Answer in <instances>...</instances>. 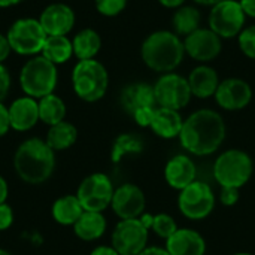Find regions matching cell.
Wrapping results in <instances>:
<instances>
[{
    "instance_id": "1",
    "label": "cell",
    "mask_w": 255,
    "mask_h": 255,
    "mask_svg": "<svg viewBox=\"0 0 255 255\" xmlns=\"http://www.w3.org/2000/svg\"><path fill=\"white\" fill-rule=\"evenodd\" d=\"M226 137L223 117L212 109H200L191 114L182 126L181 145L194 155H209L215 152Z\"/></svg>"
},
{
    "instance_id": "2",
    "label": "cell",
    "mask_w": 255,
    "mask_h": 255,
    "mask_svg": "<svg viewBox=\"0 0 255 255\" xmlns=\"http://www.w3.org/2000/svg\"><path fill=\"white\" fill-rule=\"evenodd\" d=\"M16 175L27 184L39 185L48 181L55 169V152L46 140L31 137L24 140L13 157Z\"/></svg>"
},
{
    "instance_id": "3",
    "label": "cell",
    "mask_w": 255,
    "mask_h": 255,
    "mask_svg": "<svg viewBox=\"0 0 255 255\" xmlns=\"http://www.w3.org/2000/svg\"><path fill=\"white\" fill-rule=\"evenodd\" d=\"M140 55L151 70L161 75L173 72L184 60V40L169 30L154 31L143 40Z\"/></svg>"
},
{
    "instance_id": "4",
    "label": "cell",
    "mask_w": 255,
    "mask_h": 255,
    "mask_svg": "<svg viewBox=\"0 0 255 255\" xmlns=\"http://www.w3.org/2000/svg\"><path fill=\"white\" fill-rule=\"evenodd\" d=\"M58 82V70L54 63L43 55L28 58L19 72V85L25 96L36 100L52 94Z\"/></svg>"
},
{
    "instance_id": "5",
    "label": "cell",
    "mask_w": 255,
    "mask_h": 255,
    "mask_svg": "<svg viewBox=\"0 0 255 255\" xmlns=\"http://www.w3.org/2000/svg\"><path fill=\"white\" fill-rule=\"evenodd\" d=\"M72 87L75 94L84 102L100 100L109 87L106 67L96 58L79 60L72 70Z\"/></svg>"
},
{
    "instance_id": "6",
    "label": "cell",
    "mask_w": 255,
    "mask_h": 255,
    "mask_svg": "<svg viewBox=\"0 0 255 255\" xmlns=\"http://www.w3.org/2000/svg\"><path fill=\"white\" fill-rule=\"evenodd\" d=\"M253 160L241 149L223 152L214 164V176L221 187L242 188L253 176Z\"/></svg>"
},
{
    "instance_id": "7",
    "label": "cell",
    "mask_w": 255,
    "mask_h": 255,
    "mask_svg": "<svg viewBox=\"0 0 255 255\" xmlns=\"http://www.w3.org/2000/svg\"><path fill=\"white\" fill-rule=\"evenodd\" d=\"M6 36L10 49L19 55H27V57L39 55L48 37L40 21L30 16L16 19L9 27Z\"/></svg>"
},
{
    "instance_id": "8",
    "label": "cell",
    "mask_w": 255,
    "mask_h": 255,
    "mask_svg": "<svg viewBox=\"0 0 255 255\" xmlns=\"http://www.w3.org/2000/svg\"><path fill=\"white\" fill-rule=\"evenodd\" d=\"M121 105L140 127H149L154 111L158 106L154 85L145 82L127 85L121 93Z\"/></svg>"
},
{
    "instance_id": "9",
    "label": "cell",
    "mask_w": 255,
    "mask_h": 255,
    "mask_svg": "<svg viewBox=\"0 0 255 255\" xmlns=\"http://www.w3.org/2000/svg\"><path fill=\"white\" fill-rule=\"evenodd\" d=\"M245 21L247 15L238 0H223L212 6L209 13V28L221 39L239 36Z\"/></svg>"
},
{
    "instance_id": "10",
    "label": "cell",
    "mask_w": 255,
    "mask_h": 255,
    "mask_svg": "<svg viewBox=\"0 0 255 255\" xmlns=\"http://www.w3.org/2000/svg\"><path fill=\"white\" fill-rule=\"evenodd\" d=\"M154 93L158 106L173 111L184 109L190 103V99L193 96L188 79L173 72L163 73L157 79L154 85Z\"/></svg>"
},
{
    "instance_id": "11",
    "label": "cell",
    "mask_w": 255,
    "mask_h": 255,
    "mask_svg": "<svg viewBox=\"0 0 255 255\" xmlns=\"http://www.w3.org/2000/svg\"><path fill=\"white\" fill-rule=\"evenodd\" d=\"M215 206V196L212 188L200 181H194L184 190L178 197V208L188 220L206 218Z\"/></svg>"
},
{
    "instance_id": "12",
    "label": "cell",
    "mask_w": 255,
    "mask_h": 255,
    "mask_svg": "<svg viewBox=\"0 0 255 255\" xmlns=\"http://www.w3.org/2000/svg\"><path fill=\"white\" fill-rule=\"evenodd\" d=\"M114 191V185L105 173H93L81 182L76 197L84 211L103 212L112 203Z\"/></svg>"
},
{
    "instance_id": "13",
    "label": "cell",
    "mask_w": 255,
    "mask_h": 255,
    "mask_svg": "<svg viewBox=\"0 0 255 255\" xmlns=\"http://www.w3.org/2000/svg\"><path fill=\"white\" fill-rule=\"evenodd\" d=\"M148 242V229L140 218L121 220L112 233V247L120 255H139Z\"/></svg>"
},
{
    "instance_id": "14",
    "label": "cell",
    "mask_w": 255,
    "mask_h": 255,
    "mask_svg": "<svg viewBox=\"0 0 255 255\" xmlns=\"http://www.w3.org/2000/svg\"><path fill=\"white\" fill-rule=\"evenodd\" d=\"M184 48L185 54H188L193 60L208 63L220 55L223 42L221 37L211 28H199L184 39Z\"/></svg>"
},
{
    "instance_id": "15",
    "label": "cell",
    "mask_w": 255,
    "mask_h": 255,
    "mask_svg": "<svg viewBox=\"0 0 255 255\" xmlns=\"http://www.w3.org/2000/svg\"><path fill=\"white\" fill-rule=\"evenodd\" d=\"M214 97L223 109L241 111L250 105L253 99V90L247 81L239 78H229L220 82Z\"/></svg>"
},
{
    "instance_id": "16",
    "label": "cell",
    "mask_w": 255,
    "mask_h": 255,
    "mask_svg": "<svg viewBox=\"0 0 255 255\" xmlns=\"http://www.w3.org/2000/svg\"><path fill=\"white\" fill-rule=\"evenodd\" d=\"M112 209L121 220L139 218L145 209V194L143 191L133 185L124 184L114 191Z\"/></svg>"
},
{
    "instance_id": "17",
    "label": "cell",
    "mask_w": 255,
    "mask_h": 255,
    "mask_svg": "<svg viewBox=\"0 0 255 255\" xmlns=\"http://www.w3.org/2000/svg\"><path fill=\"white\" fill-rule=\"evenodd\" d=\"M48 36H67L75 25L73 9L66 3L48 4L37 18Z\"/></svg>"
},
{
    "instance_id": "18",
    "label": "cell",
    "mask_w": 255,
    "mask_h": 255,
    "mask_svg": "<svg viewBox=\"0 0 255 255\" xmlns=\"http://www.w3.org/2000/svg\"><path fill=\"white\" fill-rule=\"evenodd\" d=\"M9 109V120H10V128L16 131H28L31 130L39 118V103L36 99L30 96H22L15 99Z\"/></svg>"
},
{
    "instance_id": "19",
    "label": "cell",
    "mask_w": 255,
    "mask_h": 255,
    "mask_svg": "<svg viewBox=\"0 0 255 255\" xmlns=\"http://www.w3.org/2000/svg\"><path fill=\"white\" fill-rule=\"evenodd\" d=\"M166 250L170 255H205L206 244L197 232L191 229H178L166 241Z\"/></svg>"
},
{
    "instance_id": "20",
    "label": "cell",
    "mask_w": 255,
    "mask_h": 255,
    "mask_svg": "<svg viewBox=\"0 0 255 255\" xmlns=\"http://www.w3.org/2000/svg\"><path fill=\"white\" fill-rule=\"evenodd\" d=\"M164 178L172 188L181 191L196 181V164L187 155H176L167 161Z\"/></svg>"
},
{
    "instance_id": "21",
    "label": "cell",
    "mask_w": 255,
    "mask_h": 255,
    "mask_svg": "<svg viewBox=\"0 0 255 255\" xmlns=\"http://www.w3.org/2000/svg\"><path fill=\"white\" fill-rule=\"evenodd\" d=\"M182 126H184V120L179 111H173V109H167L161 106L155 108L151 124H149L151 130L163 139L179 137Z\"/></svg>"
},
{
    "instance_id": "22",
    "label": "cell",
    "mask_w": 255,
    "mask_h": 255,
    "mask_svg": "<svg viewBox=\"0 0 255 255\" xmlns=\"http://www.w3.org/2000/svg\"><path fill=\"white\" fill-rule=\"evenodd\" d=\"M188 85L193 96L199 99H208L215 96L220 85V76L215 69L202 64L191 70L188 76Z\"/></svg>"
},
{
    "instance_id": "23",
    "label": "cell",
    "mask_w": 255,
    "mask_h": 255,
    "mask_svg": "<svg viewBox=\"0 0 255 255\" xmlns=\"http://www.w3.org/2000/svg\"><path fill=\"white\" fill-rule=\"evenodd\" d=\"M75 235L85 242L97 241L106 232V220L102 212L84 211L79 220L73 226Z\"/></svg>"
},
{
    "instance_id": "24",
    "label": "cell",
    "mask_w": 255,
    "mask_h": 255,
    "mask_svg": "<svg viewBox=\"0 0 255 255\" xmlns=\"http://www.w3.org/2000/svg\"><path fill=\"white\" fill-rule=\"evenodd\" d=\"M72 45L73 55H76L78 60H91L99 54L102 48V37L96 30L84 28L73 36Z\"/></svg>"
},
{
    "instance_id": "25",
    "label": "cell",
    "mask_w": 255,
    "mask_h": 255,
    "mask_svg": "<svg viewBox=\"0 0 255 255\" xmlns=\"http://www.w3.org/2000/svg\"><path fill=\"white\" fill-rule=\"evenodd\" d=\"M76 139H78L76 127L72 123L61 121V123L49 127L45 140L54 152H60V151H66L70 146H73Z\"/></svg>"
},
{
    "instance_id": "26",
    "label": "cell",
    "mask_w": 255,
    "mask_h": 255,
    "mask_svg": "<svg viewBox=\"0 0 255 255\" xmlns=\"http://www.w3.org/2000/svg\"><path fill=\"white\" fill-rule=\"evenodd\" d=\"M82 214L84 208L76 196H63L52 205V218L61 226H75Z\"/></svg>"
},
{
    "instance_id": "27",
    "label": "cell",
    "mask_w": 255,
    "mask_h": 255,
    "mask_svg": "<svg viewBox=\"0 0 255 255\" xmlns=\"http://www.w3.org/2000/svg\"><path fill=\"white\" fill-rule=\"evenodd\" d=\"M40 55H43L51 63L64 64L67 63L73 55V45L72 40L67 36H48Z\"/></svg>"
},
{
    "instance_id": "28",
    "label": "cell",
    "mask_w": 255,
    "mask_h": 255,
    "mask_svg": "<svg viewBox=\"0 0 255 255\" xmlns=\"http://www.w3.org/2000/svg\"><path fill=\"white\" fill-rule=\"evenodd\" d=\"M200 12L194 6H181L175 10L172 16V28L173 33L178 34L179 37L184 36L187 37L193 31L200 28Z\"/></svg>"
},
{
    "instance_id": "29",
    "label": "cell",
    "mask_w": 255,
    "mask_h": 255,
    "mask_svg": "<svg viewBox=\"0 0 255 255\" xmlns=\"http://www.w3.org/2000/svg\"><path fill=\"white\" fill-rule=\"evenodd\" d=\"M39 103V118L42 123L48 124L49 127L64 121L66 117V105L61 97L57 94H48L37 100Z\"/></svg>"
},
{
    "instance_id": "30",
    "label": "cell",
    "mask_w": 255,
    "mask_h": 255,
    "mask_svg": "<svg viewBox=\"0 0 255 255\" xmlns=\"http://www.w3.org/2000/svg\"><path fill=\"white\" fill-rule=\"evenodd\" d=\"M143 149V142L136 134H121L117 137L112 146V161L118 163L127 154H139Z\"/></svg>"
},
{
    "instance_id": "31",
    "label": "cell",
    "mask_w": 255,
    "mask_h": 255,
    "mask_svg": "<svg viewBox=\"0 0 255 255\" xmlns=\"http://www.w3.org/2000/svg\"><path fill=\"white\" fill-rule=\"evenodd\" d=\"M151 229L155 232L157 236H160V238H163V239L167 241L178 230V226H176L175 220L170 215H167V214H158V215H152Z\"/></svg>"
},
{
    "instance_id": "32",
    "label": "cell",
    "mask_w": 255,
    "mask_h": 255,
    "mask_svg": "<svg viewBox=\"0 0 255 255\" xmlns=\"http://www.w3.org/2000/svg\"><path fill=\"white\" fill-rule=\"evenodd\" d=\"M94 4L99 13L105 16H117L126 9L127 0H94Z\"/></svg>"
},
{
    "instance_id": "33",
    "label": "cell",
    "mask_w": 255,
    "mask_h": 255,
    "mask_svg": "<svg viewBox=\"0 0 255 255\" xmlns=\"http://www.w3.org/2000/svg\"><path fill=\"white\" fill-rule=\"evenodd\" d=\"M239 37V48L248 57L255 60V25L247 27L241 31Z\"/></svg>"
},
{
    "instance_id": "34",
    "label": "cell",
    "mask_w": 255,
    "mask_h": 255,
    "mask_svg": "<svg viewBox=\"0 0 255 255\" xmlns=\"http://www.w3.org/2000/svg\"><path fill=\"white\" fill-rule=\"evenodd\" d=\"M239 190L241 188H235V187H221V194H220L221 203L224 206L236 205L239 200Z\"/></svg>"
},
{
    "instance_id": "35",
    "label": "cell",
    "mask_w": 255,
    "mask_h": 255,
    "mask_svg": "<svg viewBox=\"0 0 255 255\" xmlns=\"http://www.w3.org/2000/svg\"><path fill=\"white\" fill-rule=\"evenodd\" d=\"M13 223V212L12 208L6 203L0 205V232L7 230Z\"/></svg>"
},
{
    "instance_id": "36",
    "label": "cell",
    "mask_w": 255,
    "mask_h": 255,
    "mask_svg": "<svg viewBox=\"0 0 255 255\" xmlns=\"http://www.w3.org/2000/svg\"><path fill=\"white\" fill-rule=\"evenodd\" d=\"M10 90V75L7 69L0 64V102H3Z\"/></svg>"
},
{
    "instance_id": "37",
    "label": "cell",
    "mask_w": 255,
    "mask_h": 255,
    "mask_svg": "<svg viewBox=\"0 0 255 255\" xmlns=\"http://www.w3.org/2000/svg\"><path fill=\"white\" fill-rule=\"evenodd\" d=\"M10 130V120H9V109L0 102V137L4 136Z\"/></svg>"
},
{
    "instance_id": "38",
    "label": "cell",
    "mask_w": 255,
    "mask_h": 255,
    "mask_svg": "<svg viewBox=\"0 0 255 255\" xmlns=\"http://www.w3.org/2000/svg\"><path fill=\"white\" fill-rule=\"evenodd\" d=\"M10 45H9V40H7V36L0 33V64H3V61L9 57L10 54Z\"/></svg>"
},
{
    "instance_id": "39",
    "label": "cell",
    "mask_w": 255,
    "mask_h": 255,
    "mask_svg": "<svg viewBox=\"0 0 255 255\" xmlns=\"http://www.w3.org/2000/svg\"><path fill=\"white\" fill-rule=\"evenodd\" d=\"M247 16L255 18V0H239Z\"/></svg>"
},
{
    "instance_id": "40",
    "label": "cell",
    "mask_w": 255,
    "mask_h": 255,
    "mask_svg": "<svg viewBox=\"0 0 255 255\" xmlns=\"http://www.w3.org/2000/svg\"><path fill=\"white\" fill-rule=\"evenodd\" d=\"M90 255H120L115 250L114 247H97L91 251Z\"/></svg>"
},
{
    "instance_id": "41",
    "label": "cell",
    "mask_w": 255,
    "mask_h": 255,
    "mask_svg": "<svg viewBox=\"0 0 255 255\" xmlns=\"http://www.w3.org/2000/svg\"><path fill=\"white\" fill-rule=\"evenodd\" d=\"M139 255H170L167 253V250L164 248H157V247H151V248H145Z\"/></svg>"
},
{
    "instance_id": "42",
    "label": "cell",
    "mask_w": 255,
    "mask_h": 255,
    "mask_svg": "<svg viewBox=\"0 0 255 255\" xmlns=\"http://www.w3.org/2000/svg\"><path fill=\"white\" fill-rule=\"evenodd\" d=\"M160 4H163L164 7H169V9H178L181 6H184L185 0H158Z\"/></svg>"
},
{
    "instance_id": "43",
    "label": "cell",
    "mask_w": 255,
    "mask_h": 255,
    "mask_svg": "<svg viewBox=\"0 0 255 255\" xmlns=\"http://www.w3.org/2000/svg\"><path fill=\"white\" fill-rule=\"evenodd\" d=\"M7 193H9L7 184H6V181L3 179V176H0V205H1V203H6Z\"/></svg>"
},
{
    "instance_id": "44",
    "label": "cell",
    "mask_w": 255,
    "mask_h": 255,
    "mask_svg": "<svg viewBox=\"0 0 255 255\" xmlns=\"http://www.w3.org/2000/svg\"><path fill=\"white\" fill-rule=\"evenodd\" d=\"M21 1H24V0H0V7H10Z\"/></svg>"
},
{
    "instance_id": "45",
    "label": "cell",
    "mask_w": 255,
    "mask_h": 255,
    "mask_svg": "<svg viewBox=\"0 0 255 255\" xmlns=\"http://www.w3.org/2000/svg\"><path fill=\"white\" fill-rule=\"evenodd\" d=\"M194 1L199 3V4H203V6H215L223 0H194Z\"/></svg>"
},
{
    "instance_id": "46",
    "label": "cell",
    "mask_w": 255,
    "mask_h": 255,
    "mask_svg": "<svg viewBox=\"0 0 255 255\" xmlns=\"http://www.w3.org/2000/svg\"><path fill=\"white\" fill-rule=\"evenodd\" d=\"M0 255H10V254H9L7 251H4V250H1V248H0Z\"/></svg>"
},
{
    "instance_id": "47",
    "label": "cell",
    "mask_w": 255,
    "mask_h": 255,
    "mask_svg": "<svg viewBox=\"0 0 255 255\" xmlns=\"http://www.w3.org/2000/svg\"><path fill=\"white\" fill-rule=\"evenodd\" d=\"M235 255H253V254H248V253H239V254H235Z\"/></svg>"
}]
</instances>
